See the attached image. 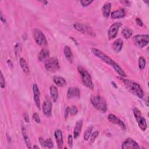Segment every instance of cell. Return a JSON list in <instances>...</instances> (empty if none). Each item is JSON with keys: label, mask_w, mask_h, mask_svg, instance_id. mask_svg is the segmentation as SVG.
<instances>
[{"label": "cell", "mask_w": 149, "mask_h": 149, "mask_svg": "<svg viewBox=\"0 0 149 149\" xmlns=\"http://www.w3.org/2000/svg\"><path fill=\"white\" fill-rule=\"evenodd\" d=\"M91 51L93 54H94L97 57L101 59L103 62L107 63L108 65L112 66L113 69L122 77H126V74L125 72L123 71V70L119 66V65L116 63L113 59H112L111 58H109L108 55L105 54L104 52L101 51L100 50L93 48L91 49Z\"/></svg>", "instance_id": "cell-1"}, {"label": "cell", "mask_w": 149, "mask_h": 149, "mask_svg": "<svg viewBox=\"0 0 149 149\" xmlns=\"http://www.w3.org/2000/svg\"><path fill=\"white\" fill-rule=\"evenodd\" d=\"M118 78L123 81L126 87L132 94L136 95L140 98H142L144 96L143 91L141 87H140V86L138 83L129 79H125L121 77H118Z\"/></svg>", "instance_id": "cell-2"}, {"label": "cell", "mask_w": 149, "mask_h": 149, "mask_svg": "<svg viewBox=\"0 0 149 149\" xmlns=\"http://www.w3.org/2000/svg\"><path fill=\"white\" fill-rule=\"evenodd\" d=\"M92 105L98 111L105 113L107 111V105L105 100L99 95L92 96L90 98Z\"/></svg>", "instance_id": "cell-3"}, {"label": "cell", "mask_w": 149, "mask_h": 149, "mask_svg": "<svg viewBox=\"0 0 149 149\" xmlns=\"http://www.w3.org/2000/svg\"><path fill=\"white\" fill-rule=\"evenodd\" d=\"M77 70L79 74H80L81 81L83 84L87 88L91 90H93L94 89L93 83L90 74L88 73V72L86 69H84L83 68L80 66H77Z\"/></svg>", "instance_id": "cell-4"}, {"label": "cell", "mask_w": 149, "mask_h": 149, "mask_svg": "<svg viewBox=\"0 0 149 149\" xmlns=\"http://www.w3.org/2000/svg\"><path fill=\"white\" fill-rule=\"evenodd\" d=\"M44 66L47 70L51 72H55L59 69L58 61L55 58H50L45 60Z\"/></svg>", "instance_id": "cell-5"}, {"label": "cell", "mask_w": 149, "mask_h": 149, "mask_svg": "<svg viewBox=\"0 0 149 149\" xmlns=\"http://www.w3.org/2000/svg\"><path fill=\"white\" fill-rule=\"evenodd\" d=\"M133 113L139 127L143 131H145L147 129V125L146 120L142 115L140 111L138 108H134L133 109Z\"/></svg>", "instance_id": "cell-6"}, {"label": "cell", "mask_w": 149, "mask_h": 149, "mask_svg": "<svg viewBox=\"0 0 149 149\" xmlns=\"http://www.w3.org/2000/svg\"><path fill=\"white\" fill-rule=\"evenodd\" d=\"M73 27L76 30H77L78 31L81 33L87 34L91 37L95 36V33H94V30L91 27L88 26H87L86 24H83L81 23H76L73 24Z\"/></svg>", "instance_id": "cell-7"}, {"label": "cell", "mask_w": 149, "mask_h": 149, "mask_svg": "<svg viewBox=\"0 0 149 149\" xmlns=\"http://www.w3.org/2000/svg\"><path fill=\"white\" fill-rule=\"evenodd\" d=\"M34 39L37 44L40 46H45L47 45V40L42 33V32L38 29H34L33 31Z\"/></svg>", "instance_id": "cell-8"}, {"label": "cell", "mask_w": 149, "mask_h": 149, "mask_svg": "<svg viewBox=\"0 0 149 149\" xmlns=\"http://www.w3.org/2000/svg\"><path fill=\"white\" fill-rule=\"evenodd\" d=\"M135 45L140 48H143L148 44V35H136L133 38Z\"/></svg>", "instance_id": "cell-9"}, {"label": "cell", "mask_w": 149, "mask_h": 149, "mask_svg": "<svg viewBox=\"0 0 149 149\" xmlns=\"http://www.w3.org/2000/svg\"><path fill=\"white\" fill-rule=\"evenodd\" d=\"M120 26H122V23L120 22L114 23L110 26L108 31V37L109 40H112L116 37Z\"/></svg>", "instance_id": "cell-10"}, {"label": "cell", "mask_w": 149, "mask_h": 149, "mask_svg": "<svg viewBox=\"0 0 149 149\" xmlns=\"http://www.w3.org/2000/svg\"><path fill=\"white\" fill-rule=\"evenodd\" d=\"M140 147L137 142H136L133 139L131 138L126 139L122 143V149H128V148H139Z\"/></svg>", "instance_id": "cell-11"}, {"label": "cell", "mask_w": 149, "mask_h": 149, "mask_svg": "<svg viewBox=\"0 0 149 149\" xmlns=\"http://www.w3.org/2000/svg\"><path fill=\"white\" fill-rule=\"evenodd\" d=\"M108 119L111 123L118 125L123 130H126V125H125V123L120 119H119L118 117H116L115 115L112 114V113L109 114L108 116Z\"/></svg>", "instance_id": "cell-12"}, {"label": "cell", "mask_w": 149, "mask_h": 149, "mask_svg": "<svg viewBox=\"0 0 149 149\" xmlns=\"http://www.w3.org/2000/svg\"><path fill=\"white\" fill-rule=\"evenodd\" d=\"M42 111L47 116H50L52 113V103L49 100L44 101L42 104Z\"/></svg>", "instance_id": "cell-13"}, {"label": "cell", "mask_w": 149, "mask_h": 149, "mask_svg": "<svg viewBox=\"0 0 149 149\" xmlns=\"http://www.w3.org/2000/svg\"><path fill=\"white\" fill-rule=\"evenodd\" d=\"M54 136L56 139L58 148L59 149L62 148L63 144V134L62 130L60 129H56L54 132Z\"/></svg>", "instance_id": "cell-14"}, {"label": "cell", "mask_w": 149, "mask_h": 149, "mask_svg": "<svg viewBox=\"0 0 149 149\" xmlns=\"http://www.w3.org/2000/svg\"><path fill=\"white\" fill-rule=\"evenodd\" d=\"M33 91L34 94V100L36 106L38 109H40V93L38 89V87L36 84H34L33 86Z\"/></svg>", "instance_id": "cell-15"}, {"label": "cell", "mask_w": 149, "mask_h": 149, "mask_svg": "<svg viewBox=\"0 0 149 149\" xmlns=\"http://www.w3.org/2000/svg\"><path fill=\"white\" fill-rule=\"evenodd\" d=\"M68 98L80 97V90L77 87H69L67 92Z\"/></svg>", "instance_id": "cell-16"}, {"label": "cell", "mask_w": 149, "mask_h": 149, "mask_svg": "<svg viewBox=\"0 0 149 149\" xmlns=\"http://www.w3.org/2000/svg\"><path fill=\"white\" fill-rule=\"evenodd\" d=\"M125 15L126 13H125V10L123 9H119L118 10L112 12L111 13V17L112 19H115L118 18H122L125 17Z\"/></svg>", "instance_id": "cell-17"}, {"label": "cell", "mask_w": 149, "mask_h": 149, "mask_svg": "<svg viewBox=\"0 0 149 149\" xmlns=\"http://www.w3.org/2000/svg\"><path fill=\"white\" fill-rule=\"evenodd\" d=\"M49 56V52L48 49L42 48L38 55V59L40 61L47 60Z\"/></svg>", "instance_id": "cell-18"}, {"label": "cell", "mask_w": 149, "mask_h": 149, "mask_svg": "<svg viewBox=\"0 0 149 149\" xmlns=\"http://www.w3.org/2000/svg\"><path fill=\"white\" fill-rule=\"evenodd\" d=\"M123 45V41L121 39L118 38L113 42L112 44V48L116 52H119L120 51H121L122 49Z\"/></svg>", "instance_id": "cell-19"}, {"label": "cell", "mask_w": 149, "mask_h": 149, "mask_svg": "<svg viewBox=\"0 0 149 149\" xmlns=\"http://www.w3.org/2000/svg\"><path fill=\"white\" fill-rule=\"evenodd\" d=\"M38 140H39V142H40V144L44 147L51 148L54 147V143L51 139L44 140L42 137H39Z\"/></svg>", "instance_id": "cell-20"}, {"label": "cell", "mask_w": 149, "mask_h": 149, "mask_svg": "<svg viewBox=\"0 0 149 149\" xmlns=\"http://www.w3.org/2000/svg\"><path fill=\"white\" fill-rule=\"evenodd\" d=\"M50 95L53 100L54 102H56L58 100V88H56V86L54 85H51L50 86Z\"/></svg>", "instance_id": "cell-21"}, {"label": "cell", "mask_w": 149, "mask_h": 149, "mask_svg": "<svg viewBox=\"0 0 149 149\" xmlns=\"http://www.w3.org/2000/svg\"><path fill=\"white\" fill-rule=\"evenodd\" d=\"M82 127V121L79 120L76 123L74 131H73V137L74 139H76L80 134L81 130Z\"/></svg>", "instance_id": "cell-22"}, {"label": "cell", "mask_w": 149, "mask_h": 149, "mask_svg": "<svg viewBox=\"0 0 149 149\" xmlns=\"http://www.w3.org/2000/svg\"><path fill=\"white\" fill-rule=\"evenodd\" d=\"M111 8V3L109 2H107L104 5L102 8V15L105 18H108L110 15Z\"/></svg>", "instance_id": "cell-23"}, {"label": "cell", "mask_w": 149, "mask_h": 149, "mask_svg": "<svg viewBox=\"0 0 149 149\" xmlns=\"http://www.w3.org/2000/svg\"><path fill=\"white\" fill-rule=\"evenodd\" d=\"M63 52L66 59L70 63H72L73 62V54L70 47L68 46H65L63 48Z\"/></svg>", "instance_id": "cell-24"}, {"label": "cell", "mask_w": 149, "mask_h": 149, "mask_svg": "<svg viewBox=\"0 0 149 149\" xmlns=\"http://www.w3.org/2000/svg\"><path fill=\"white\" fill-rule=\"evenodd\" d=\"M53 80L56 85L59 87H62L66 84V81L65 79L61 76H55L53 78Z\"/></svg>", "instance_id": "cell-25"}, {"label": "cell", "mask_w": 149, "mask_h": 149, "mask_svg": "<svg viewBox=\"0 0 149 149\" xmlns=\"http://www.w3.org/2000/svg\"><path fill=\"white\" fill-rule=\"evenodd\" d=\"M22 132L23 137V139L24 140V141H25V143H26L27 147L29 148H31V143H30L29 137L28 136V134L27 133V130H26V128L24 127V126H23L22 127Z\"/></svg>", "instance_id": "cell-26"}, {"label": "cell", "mask_w": 149, "mask_h": 149, "mask_svg": "<svg viewBox=\"0 0 149 149\" xmlns=\"http://www.w3.org/2000/svg\"><path fill=\"white\" fill-rule=\"evenodd\" d=\"M19 63H20V65L23 71L26 74H29L30 73V70H29V68L28 65H27L26 61H25V59L23 58H20Z\"/></svg>", "instance_id": "cell-27"}, {"label": "cell", "mask_w": 149, "mask_h": 149, "mask_svg": "<svg viewBox=\"0 0 149 149\" xmlns=\"http://www.w3.org/2000/svg\"><path fill=\"white\" fill-rule=\"evenodd\" d=\"M132 33H133L132 30L128 27L124 28L122 31L123 37L126 39H128V38H130L132 36Z\"/></svg>", "instance_id": "cell-28"}, {"label": "cell", "mask_w": 149, "mask_h": 149, "mask_svg": "<svg viewBox=\"0 0 149 149\" xmlns=\"http://www.w3.org/2000/svg\"><path fill=\"white\" fill-rule=\"evenodd\" d=\"M146 59L143 57L140 56L139 58V61H138V65H139V69L140 70H143V69H144L146 66Z\"/></svg>", "instance_id": "cell-29"}, {"label": "cell", "mask_w": 149, "mask_h": 149, "mask_svg": "<svg viewBox=\"0 0 149 149\" xmlns=\"http://www.w3.org/2000/svg\"><path fill=\"white\" fill-rule=\"evenodd\" d=\"M93 130V126H89L85 131L84 134V139L85 140H88L89 137H90L91 134V132Z\"/></svg>", "instance_id": "cell-30"}, {"label": "cell", "mask_w": 149, "mask_h": 149, "mask_svg": "<svg viewBox=\"0 0 149 149\" xmlns=\"http://www.w3.org/2000/svg\"><path fill=\"white\" fill-rule=\"evenodd\" d=\"M77 112H78V109L76 106H72L69 109V113L72 116L76 115Z\"/></svg>", "instance_id": "cell-31"}, {"label": "cell", "mask_w": 149, "mask_h": 149, "mask_svg": "<svg viewBox=\"0 0 149 149\" xmlns=\"http://www.w3.org/2000/svg\"><path fill=\"white\" fill-rule=\"evenodd\" d=\"M99 132L98 131H95L94 132L91 134V138H90V141L91 143H93L94 141V140H95V139L97 137V136H98Z\"/></svg>", "instance_id": "cell-32"}, {"label": "cell", "mask_w": 149, "mask_h": 149, "mask_svg": "<svg viewBox=\"0 0 149 149\" xmlns=\"http://www.w3.org/2000/svg\"><path fill=\"white\" fill-rule=\"evenodd\" d=\"M93 2V0H81L80 1V3L83 6H87L90 5Z\"/></svg>", "instance_id": "cell-33"}, {"label": "cell", "mask_w": 149, "mask_h": 149, "mask_svg": "<svg viewBox=\"0 0 149 149\" xmlns=\"http://www.w3.org/2000/svg\"><path fill=\"white\" fill-rule=\"evenodd\" d=\"M0 86L2 88H3L5 87V78L3 76V74L2 72H1V79H0Z\"/></svg>", "instance_id": "cell-34"}, {"label": "cell", "mask_w": 149, "mask_h": 149, "mask_svg": "<svg viewBox=\"0 0 149 149\" xmlns=\"http://www.w3.org/2000/svg\"><path fill=\"white\" fill-rule=\"evenodd\" d=\"M33 119H34V120L36 122V123H40V121H41V120H40V117H39V116H38V114L37 113H36V112H35V113H34L33 114Z\"/></svg>", "instance_id": "cell-35"}, {"label": "cell", "mask_w": 149, "mask_h": 149, "mask_svg": "<svg viewBox=\"0 0 149 149\" xmlns=\"http://www.w3.org/2000/svg\"><path fill=\"white\" fill-rule=\"evenodd\" d=\"M68 146L70 148L72 147V145H73V137L72 136L71 134H69L68 137Z\"/></svg>", "instance_id": "cell-36"}, {"label": "cell", "mask_w": 149, "mask_h": 149, "mask_svg": "<svg viewBox=\"0 0 149 149\" xmlns=\"http://www.w3.org/2000/svg\"><path fill=\"white\" fill-rule=\"evenodd\" d=\"M136 22L137 23V24L139 26H142L143 23V22L141 21V20L139 18H136Z\"/></svg>", "instance_id": "cell-37"}, {"label": "cell", "mask_w": 149, "mask_h": 149, "mask_svg": "<svg viewBox=\"0 0 149 149\" xmlns=\"http://www.w3.org/2000/svg\"><path fill=\"white\" fill-rule=\"evenodd\" d=\"M120 2L122 3H123V5H124L125 6H129L130 5V3L128 1H121Z\"/></svg>", "instance_id": "cell-38"}, {"label": "cell", "mask_w": 149, "mask_h": 149, "mask_svg": "<svg viewBox=\"0 0 149 149\" xmlns=\"http://www.w3.org/2000/svg\"><path fill=\"white\" fill-rule=\"evenodd\" d=\"M0 18H1V20L3 23H6V19L5 18V16H3V14L2 13H1V16H0Z\"/></svg>", "instance_id": "cell-39"}, {"label": "cell", "mask_w": 149, "mask_h": 149, "mask_svg": "<svg viewBox=\"0 0 149 149\" xmlns=\"http://www.w3.org/2000/svg\"><path fill=\"white\" fill-rule=\"evenodd\" d=\"M69 109H70V108L68 107L66 108V109H65V118H66L68 117V114L69 113Z\"/></svg>", "instance_id": "cell-40"}, {"label": "cell", "mask_w": 149, "mask_h": 149, "mask_svg": "<svg viewBox=\"0 0 149 149\" xmlns=\"http://www.w3.org/2000/svg\"><path fill=\"white\" fill-rule=\"evenodd\" d=\"M24 120L26 122H29V115L27 113H25L24 114Z\"/></svg>", "instance_id": "cell-41"}, {"label": "cell", "mask_w": 149, "mask_h": 149, "mask_svg": "<svg viewBox=\"0 0 149 149\" xmlns=\"http://www.w3.org/2000/svg\"><path fill=\"white\" fill-rule=\"evenodd\" d=\"M112 84H113V86H115V87H117V86H116V85H115V83H114V82H113V81H112Z\"/></svg>", "instance_id": "cell-42"}, {"label": "cell", "mask_w": 149, "mask_h": 149, "mask_svg": "<svg viewBox=\"0 0 149 149\" xmlns=\"http://www.w3.org/2000/svg\"><path fill=\"white\" fill-rule=\"evenodd\" d=\"M33 148H38L39 147H38V146H34L33 147Z\"/></svg>", "instance_id": "cell-43"}]
</instances>
